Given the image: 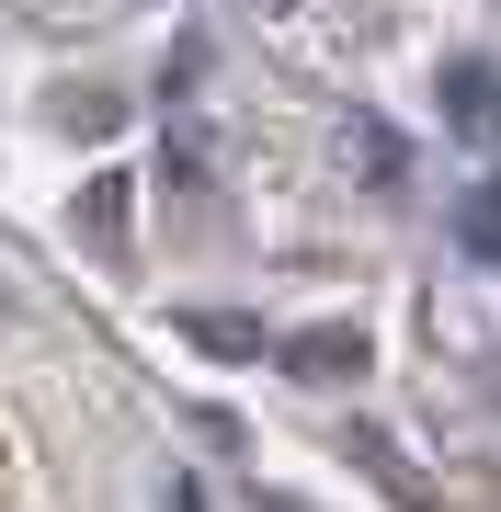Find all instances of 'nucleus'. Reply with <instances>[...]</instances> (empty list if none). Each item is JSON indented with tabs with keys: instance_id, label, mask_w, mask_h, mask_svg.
<instances>
[{
	"instance_id": "obj_1",
	"label": "nucleus",
	"mask_w": 501,
	"mask_h": 512,
	"mask_svg": "<svg viewBox=\"0 0 501 512\" xmlns=\"http://www.w3.org/2000/svg\"><path fill=\"white\" fill-rule=\"evenodd\" d=\"M285 365H297V376H353V365H365V342H353V330H297Z\"/></svg>"
},
{
	"instance_id": "obj_2",
	"label": "nucleus",
	"mask_w": 501,
	"mask_h": 512,
	"mask_svg": "<svg viewBox=\"0 0 501 512\" xmlns=\"http://www.w3.org/2000/svg\"><path fill=\"white\" fill-rule=\"evenodd\" d=\"M445 103H456V126H467V137H501V80H490V69H456V80H445Z\"/></svg>"
},
{
	"instance_id": "obj_3",
	"label": "nucleus",
	"mask_w": 501,
	"mask_h": 512,
	"mask_svg": "<svg viewBox=\"0 0 501 512\" xmlns=\"http://www.w3.org/2000/svg\"><path fill=\"white\" fill-rule=\"evenodd\" d=\"M456 239H467V251H490V262H501V194H467V205H456Z\"/></svg>"
},
{
	"instance_id": "obj_4",
	"label": "nucleus",
	"mask_w": 501,
	"mask_h": 512,
	"mask_svg": "<svg viewBox=\"0 0 501 512\" xmlns=\"http://www.w3.org/2000/svg\"><path fill=\"white\" fill-rule=\"evenodd\" d=\"M194 342H205V353H262V330H251V319H194Z\"/></svg>"
},
{
	"instance_id": "obj_5",
	"label": "nucleus",
	"mask_w": 501,
	"mask_h": 512,
	"mask_svg": "<svg viewBox=\"0 0 501 512\" xmlns=\"http://www.w3.org/2000/svg\"><path fill=\"white\" fill-rule=\"evenodd\" d=\"M262 512H297V501H262Z\"/></svg>"
}]
</instances>
